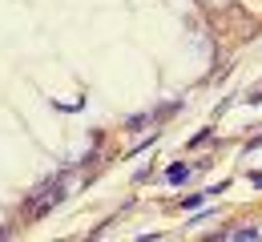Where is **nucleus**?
<instances>
[{
	"label": "nucleus",
	"mask_w": 262,
	"mask_h": 242,
	"mask_svg": "<svg viewBox=\"0 0 262 242\" xmlns=\"http://www.w3.org/2000/svg\"><path fill=\"white\" fill-rule=\"evenodd\" d=\"M165 178H169L173 186H182V182L190 178V166H186V162H178V166H169V170H165Z\"/></svg>",
	"instance_id": "obj_1"
},
{
	"label": "nucleus",
	"mask_w": 262,
	"mask_h": 242,
	"mask_svg": "<svg viewBox=\"0 0 262 242\" xmlns=\"http://www.w3.org/2000/svg\"><path fill=\"white\" fill-rule=\"evenodd\" d=\"M262 234V226H234L230 230V238H258Z\"/></svg>",
	"instance_id": "obj_2"
},
{
	"label": "nucleus",
	"mask_w": 262,
	"mask_h": 242,
	"mask_svg": "<svg viewBox=\"0 0 262 242\" xmlns=\"http://www.w3.org/2000/svg\"><path fill=\"white\" fill-rule=\"evenodd\" d=\"M250 178H254V186H262V173H250Z\"/></svg>",
	"instance_id": "obj_3"
}]
</instances>
